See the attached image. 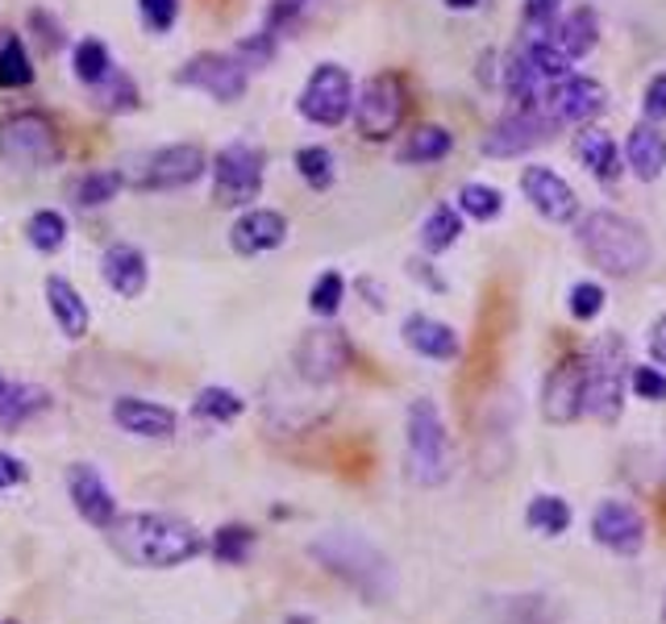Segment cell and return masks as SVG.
<instances>
[{
	"mask_svg": "<svg viewBox=\"0 0 666 624\" xmlns=\"http://www.w3.org/2000/svg\"><path fill=\"white\" fill-rule=\"evenodd\" d=\"M629 379H633V392L642 399H666L663 371H654V366H629Z\"/></svg>",
	"mask_w": 666,
	"mask_h": 624,
	"instance_id": "cell-45",
	"label": "cell"
},
{
	"mask_svg": "<svg viewBox=\"0 0 666 624\" xmlns=\"http://www.w3.org/2000/svg\"><path fill=\"white\" fill-rule=\"evenodd\" d=\"M100 275L105 284L113 287L121 300H138L146 292V280H151V266H146V254L130 242H113V247L100 254Z\"/></svg>",
	"mask_w": 666,
	"mask_h": 624,
	"instance_id": "cell-20",
	"label": "cell"
},
{
	"mask_svg": "<svg viewBox=\"0 0 666 624\" xmlns=\"http://www.w3.org/2000/svg\"><path fill=\"white\" fill-rule=\"evenodd\" d=\"M46 304H51V317L55 325L63 329V338H84L88 333V321H92V313H88V300L79 296L72 280H63V275H51L46 280Z\"/></svg>",
	"mask_w": 666,
	"mask_h": 624,
	"instance_id": "cell-23",
	"label": "cell"
},
{
	"mask_svg": "<svg viewBox=\"0 0 666 624\" xmlns=\"http://www.w3.org/2000/svg\"><path fill=\"white\" fill-rule=\"evenodd\" d=\"M625 163L629 171L637 175V179H658L666 171V138L658 130H654V121H646V125H633L625 138Z\"/></svg>",
	"mask_w": 666,
	"mask_h": 624,
	"instance_id": "cell-24",
	"label": "cell"
},
{
	"mask_svg": "<svg viewBox=\"0 0 666 624\" xmlns=\"http://www.w3.org/2000/svg\"><path fill=\"white\" fill-rule=\"evenodd\" d=\"M92 92H96V105L109 109V113H133V109H138V84H133L125 72H117V67H113V76L105 79L100 88H92Z\"/></svg>",
	"mask_w": 666,
	"mask_h": 624,
	"instance_id": "cell-37",
	"label": "cell"
},
{
	"mask_svg": "<svg viewBox=\"0 0 666 624\" xmlns=\"http://www.w3.org/2000/svg\"><path fill=\"white\" fill-rule=\"evenodd\" d=\"M138 13L151 34H167L179 18V0H138Z\"/></svg>",
	"mask_w": 666,
	"mask_h": 624,
	"instance_id": "cell-44",
	"label": "cell"
},
{
	"mask_svg": "<svg viewBox=\"0 0 666 624\" xmlns=\"http://www.w3.org/2000/svg\"><path fill=\"white\" fill-rule=\"evenodd\" d=\"M242 396L238 392H229V387H205L196 404H192V413L200 416V420H209V425H229V420H238L242 416Z\"/></svg>",
	"mask_w": 666,
	"mask_h": 624,
	"instance_id": "cell-34",
	"label": "cell"
},
{
	"mask_svg": "<svg viewBox=\"0 0 666 624\" xmlns=\"http://www.w3.org/2000/svg\"><path fill=\"white\" fill-rule=\"evenodd\" d=\"M404 109H408V96H404L400 76H375L367 79L362 92L354 96V125L367 142H383L400 130Z\"/></svg>",
	"mask_w": 666,
	"mask_h": 624,
	"instance_id": "cell-10",
	"label": "cell"
},
{
	"mask_svg": "<svg viewBox=\"0 0 666 624\" xmlns=\"http://www.w3.org/2000/svg\"><path fill=\"white\" fill-rule=\"evenodd\" d=\"M550 121L542 109H516V113L500 117L492 125V133L483 138V154H492V158H516V154L533 151L537 142H546L550 138Z\"/></svg>",
	"mask_w": 666,
	"mask_h": 624,
	"instance_id": "cell-13",
	"label": "cell"
},
{
	"mask_svg": "<svg viewBox=\"0 0 666 624\" xmlns=\"http://www.w3.org/2000/svg\"><path fill=\"white\" fill-rule=\"evenodd\" d=\"M458 208H462L471 221H492V217H500V208H504V196H500V188H492V184H462Z\"/></svg>",
	"mask_w": 666,
	"mask_h": 624,
	"instance_id": "cell-38",
	"label": "cell"
},
{
	"mask_svg": "<svg viewBox=\"0 0 666 624\" xmlns=\"http://www.w3.org/2000/svg\"><path fill=\"white\" fill-rule=\"evenodd\" d=\"M563 18V0H525V25H529V42H546L554 21Z\"/></svg>",
	"mask_w": 666,
	"mask_h": 624,
	"instance_id": "cell-41",
	"label": "cell"
},
{
	"mask_svg": "<svg viewBox=\"0 0 666 624\" xmlns=\"http://www.w3.org/2000/svg\"><path fill=\"white\" fill-rule=\"evenodd\" d=\"M400 333L408 341V350H417L421 359H438V362L458 359V333L446 321H434V317H425V313H413Z\"/></svg>",
	"mask_w": 666,
	"mask_h": 624,
	"instance_id": "cell-22",
	"label": "cell"
},
{
	"mask_svg": "<svg viewBox=\"0 0 666 624\" xmlns=\"http://www.w3.org/2000/svg\"><path fill=\"white\" fill-rule=\"evenodd\" d=\"M72 67H76V79L84 88H100L105 79L113 76V55L100 39H84L76 42V55H72Z\"/></svg>",
	"mask_w": 666,
	"mask_h": 624,
	"instance_id": "cell-29",
	"label": "cell"
},
{
	"mask_svg": "<svg viewBox=\"0 0 666 624\" xmlns=\"http://www.w3.org/2000/svg\"><path fill=\"white\" fill-rule=\"evenodd\" d=\"M287 242V221L284 212H275V208H247L233 229H229V247L238 250V254H266V250H280Z\"/></svg>",
	"mask_w": 666,
	"mask_h": 624,
	"instance_id": "cell-17",
	"label": "cell"
},
{
	"mask_svg": "<svg viewBox=\"0 0 666 624\" xmlns=\"http://www.w3.org/2000/svg\"><path fill=\"white\" fill-rule=\"evenodd\" d=\"M525 521H529L533 533H546V537H558V533H567L571 525V508H567V500H558V495H537L525 512Z\"/></svg>",
	"mask_w": 666,
	"mask_h": 624,
	"instance_id": "cell-35",
	"label": "cell"
},
{
	"mask_svg": "<svg viewBox=\"0 0 666 624\" xmlns=\"http://www.w3.org/2000/svg\"><path fill=\"white\" fill-rule=\"evenodd\" d=\"M18 483H25L21 458H13L9 450H0V492H9V488H18Z\"/></svg>",
	"mask_w": 666,
	"mask_h": 624,
	"instance_id": "cell-47",
	"label": "cell"
},
{
	"mask_svg": "<svg viewBox=\"0 0 666 624\" xmlns=\"http://www.w3.org/2000/svg\"><path fill=\"white\" fill-rule=\"evenodd\" d=\"M266 158L250 142H229L212 158V200L221 208H250L263 191Z\"/></svg>",
	"mask_w": 666,
	"mask_h": 624,
	"instance_id": "cell-7",
	"label": "cell"
},
{
	"mask_svg": "<svg viewBox=\"0 0 666 624\" xmlns=\"http://www.w3.org/2000/svg\"><path fill=\"white\" fill-rule=\"evenodd\" d=\"M591 533H596V541L609 546L612 554H637V549L646 546V521H642V512L633 508V504H625V500L600 504L596 516H591Z\"/></svg>",
	"mask_w": 666,
	"mask_h": 624,
	"instance_id": "cell-15",
	"label": "cell"
},
{
	"mask_svg": "<svg viewBox=\"0 0 666 624\" xmlns=\"http://www.w3.org/2000/svg\"><path fill=\"white\" fill-rule=\"evenodd\" d=\"M51 404V392L39 387V383H4L0 392V425H21L30 416L46 413Z\"/></svg>",
	"mask_w": 666,
	"mask_h": 624,
	"instance_id": "cell-28",
	"label": "cell"
},
{
	"mask_svg": "<svg viewBox=\"0 0 666 624\" xmlns=\"http://www.w3.org/2000/svg\"><path fill=\"white\" fill-rule=\"evenodd\" d=\"M205 151L196 142H172L163 151H154L146 158V171L138 179L142 191H175V188H188L205 175Z\"/></svg>",
	"mask_w": 666,
	"mask_h": 624,
	"instance_id": "cell-11",
	"label": "cell"
},
{
	"mask_svg": "<svg viewBox=\"0 0 666 624\" xmlns=\"http://www.w3.org/2000/svg\"><path fill=\"white\" fill-rule=\"evenodd\" d=\"M117 191H121V171H88L72 184V200L79 208H105L117 200Z\"/></svg>",
	"mask_w": 666,
	"mask_h": 624,
	"instance_id": "cell-33",
	"label": "cell"
},
{
	"mask_svg": "<svg viewBox=\"0 0 666 624\" xmlns=\"http://www.w3.org/2000/svg\"><path fill=\"white\" fill-rule=\"evenodd\" d=\"M458 238H462V217H458L450 205H438L429 217H425V226H421V247L429 250V254L450 250Z\"/></svg>",
	"mask_w": 666,
	"mask_h": 624,
	"instance_id": "cell-32",
	"label": "cell"
},
{
	"mask_svg": "<svg viewBox=\"0 0 666 624\" xmlns=\"http://www.w3.org/2000/svg\"><path fill=\"white\" fill-rule=\"evenodd\" d=\"M296 171L313 191H325L334 184V154L325 146H301L296 151Z\"/></svg>",
	"mask_w": 666,
	"mask_h": 624,
	"instance_id": "cell-39",
	"label": "cell"
},
{
	"mask_svg": "<svg viewBox=\"0 0 666 624\" xmlns=\"http://www.w3.org/2000/svg\"><path fill=\"white\" fill-rule=\"evenodd\" d=\"M317 9H321V0H271L263 18V34H271L275 42L284 34H296Z\"/></svg>",
	"mask_w": 666,
	"mask_h": 624,
	"instance_id": "cell-30",
	"label": "cell"
},
{
	"mask_svg": "<svg viewBox=\"0 0 666 624\" xmlns=\"http://www.w3.org/2000/svg\"><path fill=\"white\" fill-rule=\"evenodd\" d=\"M604 287L600 284H575L571 296H567V308H571L575 321H591V317H600L604 313Z\"/></svg>",
	"mask_w": 666,
	"mask_h": 624,
	"instance_id": "cell-43",
	"label": "cell"
},
{
	"mask_svg": "<svg viewBox=\"0 0 666 624\" xmlns=\"http://www.w3.org/2000/svg\"><path fill=\"white\" fill-rule=\"evenodd\" d=\"M346 300V280L338 275V271H325V275H317V284H313V292H308V308L317 313V317H334L338 308H342Z\"/></svg>",
	"mask_w": 666,
	"mask_h": 624,
	"instance_id": "cell-40",
	"label": "cell"
},
{
	"mask_svg": "<svg viewBox=\"0 0 666 624\" xmlns=\"http://www.w3.org/2000/svg\"><path fill=\"white\" fill-rule=\"evenodd\" d=\"M625 379L629 359L621 338L596 341L591 359L583 362V413H591L596 420H616L625 404Z\"/></svg>",
	"mask_w": 666,
	"mask_h": 624,
	"instance_id": "cell-6",
	"label": "cell"
},
{
	"mask_svg": "<svg viewBox=\"0 0 666 624\" xmlns=\"http://www.w3.org/2000/svg\"><path fill=\"white\" fill-rule=\"evenodd\" d=\"M308 549H313V558H317L325 570H334V574L346 579L350 587H359L367 600H383V595H392V587H396L392 562H387L362 533L329 529Z\"/></svg>",
	"mask_w": 666,
	"mask_h": 624,
	"instance_id": "cell-3",
	"label": "cell"
},
{
	"mask_svg": "<svg viewBox=\"0 0 666 624\" xmlns=\"http://www.w3.org/2000/svg\"><path fill=\"white\" fill-rule=\"evenodd\" d=\"M113 529V549L142 570H172L184 567L188 558L200 554V537L188 521L172 512H130L109 525Z\"/></svg>",
	"mask_w": 666,
	"mask_h": 624,
	"instance_id": "cell-1",
	"label": "cell"
},
{
	"mask_svg": "<svg viewBox=\"0 0 666 624\" xmlns=\"http://www.w3.org/2000/svg\"><path fill=\"white\" fill-rule=\"evenodd\" d=\"M579 413H583V366L563 362V366H554L542 387V416L550 425H571Z\"/></svg>",
	"mask_w": 666,
	"mask_h": 624,
	"instance_id": "cell-19",
	"label": "cell"
},
{
	"mask_svg": "<svg viewBox=\"0 0 666 624\" xmlns=\"http://www.w3.org/2000/svg\"><path fill=\"white\" fill-rule=\"evenodd\" d=\"M450 434L434 399H413L408 408V479L417 488H438L450 474Z\"/></svg>",
	"mask_w": 666,
	"mask_h": 624,
	"instance_id": "cell-4",
	"label": "cell"
},
{
	"mask_svg": "<svg viewBox=\"0 0 666 624\" xmlns=\"http://www.w3.org/2000/svg\"><path fill=\"white\" fill-rule=\"evenodd\" d=\"M0 158L13 171H42L58 158L55 121L39 109H21L0 121Z\"/></svg>",
	"mask_w": 666,
	"mask_h": 624,
	"instance_id": "cell-5",
	"label": "cell"
},
{
	"mask_svg": "<svg viewBox=\"0 0 666 624\" xmlns=\"http://www.w3.org/2000/svg\"><path fill=\"white\" fill-rule=\"evenodd\" d=\"M250 546H254V533L242 529V525H229V529H221V533H217V541H212L217 558H221V562H229V567L247 562Z\"/></svg>",
	"mask_w": 666,
	"mask_h": 624,
	"instance_id": "cell-42",
	"label": "cell"
},
{
	"mask_svg": "<svg viewBox=\"0 0 666 624\" xmlns=\"http://www.w3.org/2000/svg\"><path fill=\"white\" fill-rule=\"evenodd\" d=\"M296 366H301V375L308 383H329V379H338L350 366V346H346L338 329H317V333H308L301 341Z\"/></svg>",
	"mask_w": 666,
	"mask_h": 624,
	"instance_id": "cell-16",
	"label": "cell"
},
{
	"mask_svg": "<svg viewBox=\"0 0 666 624\" xmlns=\"http://www.w3.org/2000/svg\"><path fill=\"white\" fill-rule=\"evenodd\" d=\"M521 191L529 196V205L537 208L546 221H554V226H567V221L579 217V196H575V188L558 171L525 167L521 171Z\"/></svg>",
	"mask_w": 666,
	"mask_h": 624,
	"instance_id": "cell-14",
	"label": "cell"
},
{
	"mask_svg": "<svg viewBox=\"0 0 666 624\" xmlns=\"http://www.w3.org/2000/svg\"><path fill=\"white\" fill-rule=\"evenodd\" d=\"M450 151H455L450 130H441V125H417V130L404 138V146L396 151V158L400 163H408V167H429V163H441Z\"/></svg>",
	"mask_w": 666,
	"mask_h": 624,
	"instance_id": "cell-27",
	"label": "cell"
},
{
	"mask_svg": "<svg viewBox=\"0 0 666 624\" xmlns=\"http://www.w3.org/2000/svg\"><path fill=\"white\" fill-rule=\"evenodd\" d=\"M113 420L133 437H172L179 416L167 404H154L142 396H121L113 399Z\"/></svg>",
	"mask_w": 666,
	"mask_h": 624,
	"instance_id": "cell-21",
	"label": "cell"
},
{
	"mask_svg": "<svg viewBox=\"0 0 666 624\" xmlns=\"http://www.w3.org/2000/svg\"><path fill=\"white\" fill-rule=\"evenodd\" d=\"M175 84L179 88H196V92L212 96L217 105H233L247 96L250 72L242 67L238 55H221V51H200L192 55L179 72H175Z\"/></svg>",
	"mask_w": 666,
	"mask_h": 624,
	"instance_id": "cell-9",
	"label": "cell"
},
{
	"mask_svg": "<svg viewBox=\"0 0 666 624\" xmlns=\"http://www.w3.org/2000/svg\"><path fill=\"white\" fill-rule=\"evenodd\" d=\"M575 154H579V163L596 175V179H604L612 184L616 175H621V151H616V142H612L604 130H583L579 133V142H575Z\"/></svg>",
	"mask_w": 666,
	"mask_h": 624,
	"instance_id": "cell-26",
	"label": "cell"
},
{
	"mask_svg": "<svg viewBox=\"0 0 666 624\" xmlns=\"http://www.w3.org/2000/svg\"><path fill=\"white\" fill-rule=\"evenodd\" d=\"M25 242L39 250V254H55L67 242V217L58 208H39L30 221H25Z\"/></svg>",
	"mask_w": 666,
	"mask_h": 624,
	"instance_id": "cell-31",
	"label": "cell"
},
{
	"mask_svg": "<svg viewBox=\"0 0 666 624\" xmlns=\"http://www.w3.org/2000/svg\"><path fill=\"white\" fill-rule=\"evenodd\" d=\"M0 392H4V375H0Z\"/></svg>",
	"mask_w": 666,
	"mask_h": 624,
	"instance_id": "cell-51",
	"label": "cell"
},
{
	"mask_svg": "<svg viewBox=\"0 0 666 624\" xmlns=\"http://www.w3.org/2000/svg\"><path fill=\"white\" fill-rule=\"evenodd\" d=\"M67 492H72V504H76V512L88 521V525L109 529L117 521V500L96 467H88V462L72 467V471H67Z\"/></svg>",
	"mask_w": 666,
	"mask_h": 624,
	"instance_id": "cell-18",
	"label": "cell"
},
{
	"mask_svg": "<svg viewBox=\"0 0 666 624\" xmlns=\"http://www.w3.org/2000/svg\"><path fill=\"white\" fill-rule=\"evenodd\" d=\"M34 84V67H30V55L21 39H4L0 42V88H30Z\"/></svg>",
	"mask_w": 666,
	"mask_h": 624,
	"instance_id": "cell-36",
	"label": "cell"
},
{
	"mask_svg": "<svg viewBox=\"0 0 666 624\" xmlns=\"http://www.w3.org/2000/svg\"><path fill=\"white\" fill-rule=\"evenodd\" d=\"M301 117L313 121V125H321V130H334V125H342L350 109H354V79L346 67L338 63H321V67H313V76L305 79V88H301Z\"/></svg>",
	"mask_w": 666,
	"mask_h": 624,
	"instance_id": "cell-8",
	"label": "cell"
},
{
	"mask_svg": "<svg viewBox=\"0 0 666 624\" xmlns=\"http://www.w3.org/2000/svg\"><path fill=\"white\" fill-rule=\"evenodd\" d=\"M649 354H654L658 366H666V317H658L654 329H649Z\"/></svg>",
	"mask_w": 666,
	"mask_h": 624,
	"instance_id": "cell-48",
	"label": "cell"
},
{
	"mask_svg": "<svg viewBox=\"0 0 666 624\" xmlns=\"http://www.w3.org/2000/svg\"><path fill=\"white\" fill-rule=\"evenodd\" d=\"M646 117L649 121H666V72L649 79L646 88Z\"/></svg>",
	"mask_w": 666,
	"mask_h": 624,
	"instance_id": "cell-46",
	"label": "cell"
},
{
	"mask_svg": "<svg viewBox=\"0 0 666 624\" xmlns=\"http://www.w3.org/2000/svg\"><path fill=\"white\" fill-rule=\"evenodd\" d=\"M658 624H666V604H663V621H658Z\"/></svg>",
	"mask_w": 666,
	"mask_h": 624,
	"instance_id": "cell-50",
	"label": "cell"
},
{
	"mask_svg": "<svg viewBox=\"0 0 666 624\" xmlns=\"http://www.w3.org/2000/svg\"><path fill=\"white\" fill-rule=\"evenodd\" d=\"M537 109L546 113L550 125H583L604 109V88L588 76H567L542 96Z\"/></svg>",
	"mask_w": 666,
	"mask_h": 624,
	"instance_id": "cell-12",
	"label": "cell"
},
{
	"mask_svg": "<svg viewBox=\"0 0 666 624\" xmlns=\"http://www.w3.org/2000/svg\"><path fill=\"white\" fill-rule=\"evenodd\" d=\"M596 39H600L596 13H591V9H575V13H563V18L554 21V30H550V39L546 42L575 63V58H583V55L596 51Z\"/></svg>",
	"mask_w": 666,
	"mask_h": 624,
	"instance_id": "cell-25",
	"label": "cell"
},
{
	"mask_svg": "<svg viewBox=\"0 0 666 624\" xmlns=\"http://www.w3.org/2000/svg\"><path fill=\"white\" fill-rule=\"evenodd\" d=\"M479 0H446V9H458V13H467V9H476Z\"/></svg>",
	"mask_w": 666,
	"mask_h": 624,
	"instance_id": "cell-49",
	"label": "cell"
},
{
	"mask_svg": "<svg viewBox=\"0 0 666 624\" xmlns=\"http://www.w3.org/2000/svg\"><path fill=\"white\" fill-rule=\"evenodd\" d=\"M579 247L591 263L609 275H637L654 259L646 229L621 212H588L579 221Z\"/></svg>",
	"mask_w": 666,
	"mask_h": 624,
	"instance_id": "cell-2",
	"label": "cell"
}]
</instances>
